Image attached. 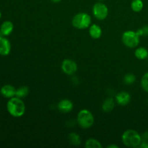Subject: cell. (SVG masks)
<instances>
[{
  "mask_svg": "<svg viewBox=\"0 0 148 148\" xmlns=\"http://www.w3.org/2000/svg\"><path fill=\"white\" fill-rule=\"evenodd\" d=\"M1 94L7 98H11L15 96L16 89L11 85H5L1 88Z\"/></svg>",
  "mask_w": 148,
  "mask_h": 148,
  "instance_id": "cell-11",
  "label": "cell"
},
{
  "mask_svg": "<svg viewBox=\"0 0 148 148\" xmlns=\"http://www.w3.org/2000/svg\"><path fill=\"white\" fill-rule=\"evenodd\" d=\"M94 116L92 112L87 109H82L78 112L77 121L78 125L83 129H89L94 124Z\"/></svg>",
  "mask_w": 148,
  "mask_h": 148,
  "instance_id": "cell-4",
  "label": "cell"
},
{
  "mask_svg": "<svg viewBox=\"0 0 148 148\" xmlns=\"http://www.w3.org/2000/svg\"><path fill=\"white\" fill-rule=\"evenodd\" d=\"M136 81V77L134 74L132 73H128L124 76V82L126 85H132Z\"/></svg>",
  "mask_w": 148,
  "mask_h": 148,
  "instance_id": "cell-20",
  "label": "cell"
},
{
  "mask_svg": "<svg viewBox=\"0 0 148 148\" xmlns=\"http://www.w3.org/2000/svg\"><path fill=\"white\" fill-rule=\"evenodd\" d=\"M141 136H142V139H143V140L148 141V130H147L146 132H145L143 134V135Z\"/></svg>",
  "mask_w": 148,
  "mask_h": 148,
  "instance_id": "cell-24",
  "label": "cell"
},
{
  "mask_svg": "<svg viewBox=\"0 0 148 148\" xmlns=\"http://www.w3.org/2000/svg\"><path fill=\"white\" fill-rule=\"evenodd\" d=\"M62 70L67 75H73L77 70V64L74 60L66 59L62 63Z\"/></svg>",
  "mask_w": 148,
  "mask_h": 148,
  "instance_id": "cell-7",
  "label": "cell"
},
{
  "mask_svg": "<svg viewBox=\"0 0 148 148\" xmlns=\"http://www.w3.org/2000/svg\"><path fill=\"white\" fill-rule=\"evenodd\" d=\"M139 147L141 148H148V141H145V140H143L141 143V144L140 145Z\"/></svg>",
  "mask_w": 148,
  "mask_h": 148,
  "instance_id": "cell-23",
  "label": "cell"
},
{
  "mask_svg": "<svg viewBox=\"0 0 148 148\" xmlns=\"http://www.w3.org/2000/svg\"><path fill=\"white\" fill-rule=\"evenodd\" d=\"M123 144L128 147H139L143 139L142 136L134 130H127L121 136Z\"/></svg>",
  "mask_w": 148,
  "mask_h": 148,
  "instance_id": "cell-2",
  "label": "cell"
},
{
  "mask_svg": "<svg viewBox=\"0 0 148 148\" xmlns=\"http://www.w3.org/2000/svg\"><path fill=\"white\" fill-rule=\"evenodd\" d=\"M85 146L87 148H102V145L98 140L93 138H90L85 143Z\"/></svg>",
  "mask_w": 148,
  "mask_h": 148,
  "instance_id": "cell-18",
  "label": "cell"
},
{
  "mask_svg": "<svg viewBox=\"0 0 148 148\" xmlns=\"http://www.w3.org/2000/svg\"><path fill=\"white\" fill-rule=\"evenodd\" d=\"M107 148H119V146L116 145H110L107 146Z\"/></svg>",
  "mask_w": 148,
  "mask_h": 148,
  "instance_id": "cell-25",
  "label": "cell"
},
{
  "mask_svg": "<svg viewBox=\"0 0 148 148\" xmlns=\"http://www.w3.org/2000/svg\"><path fill=\"white\" fill-rule=\"evenodd\" d=\"M99 1H103V0H99Z\"/></svg>",
  "mask_w": 148,
  "mask_h": 148,
  "instance_id": "cell-29",
  "label": "cell"
},
{
  "mask_svg": "<svg viewBox=\"0 0 148 148\" xmlns=\"http://www.w3.org/2000/svg\"><path fill=\"white\" fill-rule=\"evenodd\" d=\"M144 3L143 0H133L131 3V8L134 12H140L143 10Z\"/></svg>",
  "mask_w": 148,
  "mask_h": 148,
  "instance_id": "cell-16",
  "label": "cell"
},
{
  "mask_svg": "<svg viewBox=\"0 0 148 148\" xmlns=\"http://www.w3.org/2000/svg\"><path fill=\"white\" fill-rule=\"evenodd\" d=\"M134 56L140 60H144L148 57V50L145 47L137 48L134 51Z\"/></svg>",
  "mask_w": 148,
  "mask_h": 148,
  "instance_id": "cell-15",
  "label": "cell"
},
{
  "mask_svg": "<svg viewBox=\"0 0 148 148\" xmlns=\"http://www.w3.org/2000/svg\"><path fill=\"white\" fill-rule=\"evenodd\" d=\"M1 12H0V18H1Z\"/></svg>",
  "mask_w": 148,
  "mask_h": 148,
  "instance_id": "cell-28",
  "label": "cell"
},
{
  "mask_svg": "<svg viewBox=\"0 0 148 148\" xmlns=\"http://www.w3.org/2000/svg\"><path fill=\"white\" fill-rule=\"evenodd\" d=\"M147 103H148V98H147Z\"/></svg>",
  "mask_w": 148,
  "mask_h": 148,
  "instance_id": "cell-30",
  "label": "cell"
},
{
  "mask_svg": "<svg viewBox=\"0 0 148 148\" xmlns=\"http://www.w3.org/2000/svg\"><path fill=\"white\" fill-rule=\"evenodd\" d=\"M29 93V88L27 86H22L16 90L15 96L17 98H25Z\"/></svg>",
  "mask_w": 148,
  "mask_h": 148,
  "instance_id": "cell-19",
  "label": "cell"
},
{
  "mask_svg": "<svg viewBox=\"0 0 148 148\" xmlns=\"http://www.w3.org/2000/svg\"><path fill=\"white\" fill-rule=\"evenodd\" d=\"M114 106H115V101L113 98L109 97V98H106L103 103L102 110L104 112H111L114 108Z\"/></svg>",
  "mask_w": 148,
  "mask_h": 148,
  "instance_id": "cell-14",
  "label": "cell"
},
{
  "mask_svg": "<svg viewBox=\"0 0 148 148\" xmlns=\"http://www.w3.org/2000/svg\"><path fill=\"white\" fill-rule=\"evenodd\" d=\"M141 28L143 30V36H148V25H145Z\"/></svg>",
  "mask_w": 148,
  "mask_h": 148,
  "instance_id": "cell-22",
  "label": "cell"
},
{
  "mask_svg": "<svg viewBox=\"0 0 148 148\" xmlns=\"http://www.w3.org/2000/svg\"><path fill=\"white\" fill-rule=\"evenodd\" d=\"M13 29H14V25L11 21H9V20L4 21L1 24V27H0V30L4 35V36H10L12 33Z\"/></svg>",
  "mask_w": 148,
  "mask_h": 148,
  "instance_id": "cell-13",
  "label": "cell"
},
{
  "mask_svg": "<svg viewBox=\"0 0 148 148\" xmlns=\"http://www.w3.org/2000/svg\"><path fill=\"white\" fill-rule=\"evenodd\" d=\"M102 29L98 25L91 24L89 27V34L92 38L98 39L102 36Z\"/></svg>",
  "mask_w": 148,
  "mask_h": 148,
  "instance_id": "cell-12",
  "label": "cell"
},
{
  "mask_svg": "<svg viewBox=\"0 0 148 148\" xmlns=\"http://www.w3.org/2000/svg\"><path fill=\"white\" fill-rule=\"evenodd\" d=\"M11 51V43L6 38H0V55L7 56Z\"/></svg>",
  "mask_w": 148,
  "mask_h": 148,
  "instance_id": "cell-10",
  "label": "cell"
},
{
  "mask_svg": "<svg viewBox=\"0 0 148 148\" xmlns=\"http://www.w3.org/2000/svg\"><path fill=\"white\" fill-rule=\"evenodd\" d=\"M2 37H4V35L2 34V33H1V30H0V38H2Z\"/></svg>",
  "mask_w": 148,
  "mask_h": 148,
  "instance_id": "cell-27",
  "label": "cell"
},
{
  "mask_svg": "<svg viewBox=\"0 0 148 148\" xmlns=\"http://www.w3.org/2000/svg\"><path fill=\"white\" fill-rule=\"evenodd\" d=\"M121 40L124 46L130 49L137 47L140 41V36L137 32L133 30H127L124 32L121 36Z\"/></svg>",
  "mask_w": 148,
  "mask_h": 148,
  "instance_id": "cell-5",
  "label": "cell"
},
{
  "mask_svg": "<svg viewBox=\"0 0 148 148\" xmlns=\"http://www.w3.org/2000/svg\"><path fill=\"white\" fill-rule=\"evenodd\" d=\"M7 108L9 114L13 117L23 116L25 112V105L22 98L14 96L10 98L7 103Z\"/></svg>",
  "mask_w": 148,
  "mask_h": 148,
  "instance_id": "cell-1",
  "label": "cell"
},
{
  "mask_svg": "<svg viewBox=\"0 0 148 148\" xmlns=\"http://www.w3.org/2000/svg\"><path fill=\"white\" fill-rule=\"evenodd\" d=\"M92 23L91 17L85 12H79L75 14L72 20V25L75 28L79 30L89 28Z\"/></svg>",
  "mask_w": 148,
  "mask_h": 148,
  "instance_id": "cell-3",
  "label": "cell"
},
{
  "mask_svg": "<svg viewBox=\"0 0 148 148\" xmlns=\"http://www.w3.org/2000/svg\"><path fill=\"white\" fill-rule=\"evenodd\" d=\"M51 1L53 3H59L62 0H51Z\"/></svg>",
  "mask_w": 148,
  "mask_h": 148,
  "instance_id": "cell-26",
  "label": "cell"
},
{
  "mask_svg": "<svg viewBox=\"0 0 148 148\" xmlns=\"http://www.w3.org/2000/svg\"><path fill=\"white\" fill-rule=\"evenodd\" d=\"M131 95L126 91H121L118 92L115 96L116 102L120 106H127L131 101Z\"/></svg>",
  "mask_w": 148,
  "mask_h": 148,
  "instance_id": "cell-8",
  "label": "cell"
},
{
  "mask_svg": "<svg viewBox=\"0 0 148 148\" xmlns=\"http://www.w3.org/2000/svg\"><path fill=\"white\" fill-rule=\"evenodd\" d=\"M92 14L97 20H105L108 15V7L102 2L95 3L92 7Z\"/></svg>",
  "mask_w": 148,
  "mask_h": 148,
  "instance_id": "cell-6",
  "label": "cell"
},
{
  "mask_svg": "<svg viewBox=\"0 0 148 148\" xmlns=\"http://www.w3.org/2000/svg\"><path fill=\"white\" fill-rule=\"evenodd\" d=\"M141 87L145 92H148V72H146L141 79Z\"/></svg>",
  "mask_w": 148,
  "mask_h": 148,
  "instance_id": "cell-21",
  "label": "cell"
},
{
  "mask_svg": "<svg viewBox=\"0 0 148 148\" xmlns=\"http://www.w3.org/2000/svg\"><path fill=\"white\" fill-rule=\"evenodd\" d=\"M68 138H69V142H70L71 144L72 145L75 146H78L80 145L81 143V139L80 137L78 134L75 132H72L69 134L68 136Z\"/></svg>",
  "mask_w": 148,
  "mask_h": 148,
  "instance_id": "cell-17",
  "label": "cell"
},
{
  "mask_svg": "<svg viewBox=\"0 0 148 148\" xmlns=\"http://www.w3.org/2000/svg\"><path fill=\"white\" fill-rule=\"evenodd\" d=\"M74 107L73 103L69 99H62L59 102L57 105V108L60 112L66 114L72 111Z\"/></svg>",
  "mask_w": 148,
  "mask_h": 148,
  "instance_id": "cell-9",
  "label": "cell"
}]
</instances>
